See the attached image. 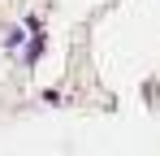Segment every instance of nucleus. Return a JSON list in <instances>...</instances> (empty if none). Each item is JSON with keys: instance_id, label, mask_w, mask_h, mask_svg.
Returning a JSON list of instances; mask_svg holds the SVG:
<instances>
[{"instance_id": "f257e3e1", "label": "nucleus", "mask_w": 160, "mask_h": 156, "mask_svg": "<svg viewBox=\"0 0 160 156\" xmlns=\"http://www.w3.org/2000/svg\"><path fill=\"white\" fill-rule=\"evenodd\" d=\"M39 52H43V35H35V39H30V48H26V65H35V61H39Z\"/></svg>"}]
</instances>
